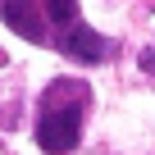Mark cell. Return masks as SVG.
<instances>
[{
    "label": "cell",
    "instance_id": "cell-2",
    "mask_svg": "<svg viewBox=\"0 0 155 155\" xmlns=\"http://www.w3.org/2000/svg\"><path fill=\"white\" fill-rule=\"evenodd\" d=\"M68 59H82V64H96V59H105L110 55V46H105V37L101 32H91V28H82V23H68V32L55 41Z\"/></svg>",
    "mask_w": 155,
    "mask_h": 155
},
{
    "label": "cell",
    "instance_id": "cell-1",
    "mask_svg": "<svg viewBox=\"0 0 155 155\" xmlns=\"http://www.w3.org/2000/svg\"><path fill=\"white\" fill-rule=\"evenodd\" d=\"M82 105H87V91H73L68 105H55L46 96L41 119H37V146L50 155H68L78 146V137H82Z\"/></svg>",
    "mask_w": 155,
    "mask_h": 155
},
{
    "label": "cell",
    "instance_id": "cell-3",
    "mask_svg": "<svg viewBox=\"0 0 155 155\" xmlns=\"http://www.w3.org/2000/svg\"><path fill=\"white\" fill-rule=\"evenodd\" d=\"M0 18H5L18 37H28V41H46V23H41L32 0H0Z\"/></svg>",
    "mask_w": 155,
    "mask_h": 155
},
{
    "label": "cell",
    "instance_id": "cell-4",
    "mask_svg": "<svg viewBox=\"0 0 155 155\" xmlns=\"http://www.w3.org/2000/svg\"><path fill=\"white\" fill-rule=\"evenodd\" d=\"M46 14L59 28H68V23H78V0H46Z\"/></svg>",
    "mask_w": 155,
    "mask_h": 155
},
{
    "label": "cell",
    "instance_id": "cell-5",
    "mask_svg": "<svg viewBox=\"0 0 155 155\" xmlns=\"http://www.w3.org/2000/svg\"><path fill=\"white\" fill-rule=\"evenodd\" d=\"M141 64H146V68H155V50H146V55H141Z\"/></svg>",
    "mask_w": 155,
    "mask_h": 155
}]
</instances>
